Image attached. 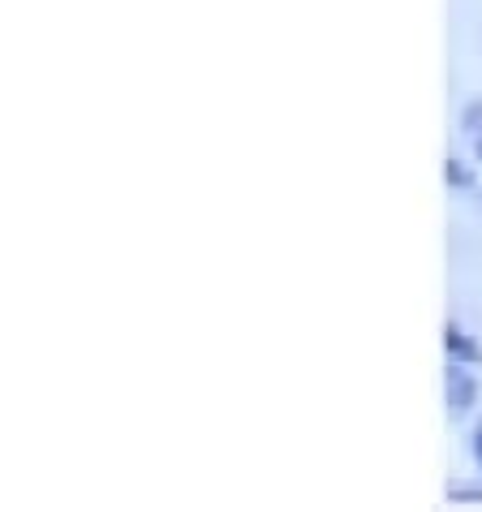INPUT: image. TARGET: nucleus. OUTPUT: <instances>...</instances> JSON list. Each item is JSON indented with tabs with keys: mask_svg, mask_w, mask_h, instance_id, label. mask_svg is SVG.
<instances>
[{
	"mask_svg": "<svg viewBox=\"0 0 482 512\" xmlns=\"http://www.w3.org/2000/svg\"><path fill=\"white\" fill-rule=\"evenodd\" d=\"M465 366L470 362H452L444 371V396H448L452 414H465V409H474V401H478V383H474V375L465 371Z\"/></svg>",
	"mask_w": 482,
	"mask_h": 512,
	"instance_id": "nucleus-1",
	"label": "nucleus"
},
{
	"mask_svg": "<svg viewBox=\"0 0 482 512\" xmlns=\"http://www.w3.org/2000/svg\"><path fill=\"white\" fill-rule=\"evenodd\" d=\"M444 349L452 353V362H478V345L470 340V332L457 327V323L444 327Z\"/></svg>",
	"mask_w": 482,
	"mask_h": 512,
	"instance_id": "nucleus-2",
	"label": "nucleus"
},
{
	"mask_svg": "<svg viewBox=\"0 0 482 512\" xmlns=\"http://www.w3.org/2000/svg\"><path fill=\"white\" fill-rule=\"evenodd\" d=\"M461 130L470 134V138H474V134H482V104H470V108L461 112Z\"/></svg>",
	"mask_w": 482,
	"mask_h": 512,
	"instance_id": "nucleus-3",
	"label": "nucleus"
},
{
	"mask_svg": "<svg viewBox=\"0 0 482 512\" xmlns=\"http://www.w3.org/2000/svg\"><path fill=\"white\" fill-rule=\"evenodd\" d=\"M444 173H448V186H465V190L474 186L470 168H461V160H448V168H444Z\"/></svg>",
	"mask_w": 482,
	"mask_h": 512,
	"instance_id": "nucleus-4",
	"label": "nucleus"
},
{
	"mask_svg": "<svg viewBox=\"0 0 482 512\" xmlns=\"http://www.w3.org/2000/svg\"><path fill=\"white\" fill-rule=\"evenodd\" d=\"M452 500H478V504H482V491H470V487H457V491H452Z\"/></svg>",
	"mask_w": 482,
	"mask_h": 512,
	"instance_id": "nucleus-5",
	"label": "nucleus"
},
{
	"mask_svg": "<svg viewBox=\"0 0 482 512\" xmlns=\"http://www.w3.org/2000/svg\"><path fill=\"white\" fill-rule=\"evenodd\" d=\"M470 448H474V461L482 465V422L474 426V444H470Z\"/></svg>",
	"mask_w": 482,
	"mask_h": 512,
	"instance_id": "nucleus-6",
	"label": "nucleus"
}]
</instances>
